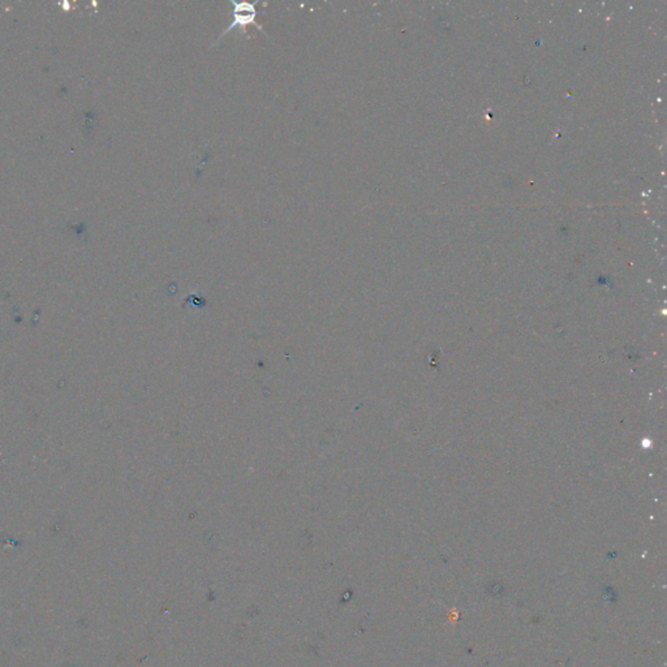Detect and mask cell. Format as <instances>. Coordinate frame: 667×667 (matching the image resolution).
I'll return each mask as SVG.
<instances>
[{"mask_svg": "<svg viewBox=\"0 0 667 667\" xmlns=\"http://www.w3.org/2000/svg\"><path fill=\"white\" fill-rule=\"evenodd\" d=\"M232 4H233V10H232L233 20L231 22L229 28L226 29V31H223V34L220 36L218 40H222L224 36H227L233 28L247 26L248 24H254L256 26H259L256 24V17H257L259 12L256 10L254 4H252V3H232ZM259 29H262V28H259Z\"/></svg>", "mask_w": 667, "mask_h": 667, "instance_id": "6da1fadb", "label": "cell"}]
</instances>
